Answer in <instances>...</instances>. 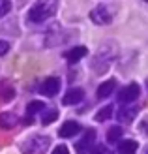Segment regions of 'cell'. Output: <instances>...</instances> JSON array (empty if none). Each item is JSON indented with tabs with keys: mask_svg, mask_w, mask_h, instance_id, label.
Returning <instances> with one entry per match:
<instances>
[{
	"mask_svg": "<svg viewBox=\"0 0 148 154\" xmlns=\"http://www.w3.org/2000/svg\"><path fill=\"white\" fill-rule=\"evenodd\" d=\"M56 119H58V111H56V109H47V111L43 113L41 122H43L45 126H47V124H51V122H53V120H56Z\"/></svg>",
	"mask_w": 148,
	"mask_h": 154,
	"instance_id": "18",
	"label": "cell"
},
{
	"mask_svg": "<svg viewBox=\"0 0 148 154\" xmlns=\"http://www.w3.org/2000/svg\"><path fill=\"white\" fill-rule=\"evenodd\" d=\"M90 19H92V23H96V25H111L113 13L109 11L107 6L99 4V6H96L94 10L90 11Z\"/></svg>",
	"mask_w": 148,
	"mask_h": 154,
	"instance_id": "4",
	"label": "cell"
},
{
	"mask_svg": "<svg viewBox=\"0 0 148 154\" xmlns=\"http://www.w3.org/2000/svg\"><path fill=\"white\" fill-rule=\"evenodd\" d=\"M113 117V107L111 105H107V107H101V109L96 113V120L98 122H105Z\"/></svg>",
	"mask_w": 148,
	"mask_h": 154,
	"instance_id": "17",
	"label": "cell"
},
{
	"mask_svg": "<svg viewBox=\"0 0 148 154\" xmlns=\"http://www.w3.org/2000/svg\"><path fill=\"white\" fill-rule=\"evenodd\" d=\"M58 0H38L28 11V21L30 23H43L51 19L56 13Z\"/></svg>",
	"mask_w": 148,
	"mask_h": 154,
	"instance_id": "1",
	"label": "cell"
},
{
	"mask_svg": "<svg viewBox=\"0 0 148 154\" xmlns=\"http://www.w3.org/2000/svg\"><path fill=\"white\" fill-rule=\"evenodd\" d=\"M137 141L133 139H126V141H122L118 145V154H135L137 152Z\"/></svg>",
	"mask_w": 148,
	"mask_h": 154,
	"instance_id": "14",
	"label": "cell"
},
{
	"mask_svg": "<svg viewBox=\"0 0 148 154\" xmlns=\"http://www.w3.org/2000/svg\"><path fill=\"white\" fill-rule=\"evenodd\" d=\"M15 124H17V115H13V113H2L0 115V128L10 130Z\"/></svg>",
	"mask_w": 148,
	"mask_h": 154,
	"instance_id": "13",
	"label": "cell"
},
{
	"mask_svg": "<svg viewBox=\"0 0 148 154\" xmlns=\"http://www.w3.org/2000/svg\"><path fill=\"white\" fill-rule=\"evenodd\" d=\"M120 137H122V128H120V126L109 128V132H107V141H109V143H118Z\"/></svg>",
	"mask_w": 148,
	"mask_h": 154,
	"instance_id": "16",
	"label": "cell"
},
{
	"mask_svg": "<svg viewBox=\"0 0 148 154\" xmlns=\"http://www.w3.org/2000/svg\"><path fill=\"white\" fill-rule=\"evenodd\" d=\"M43 109H45V105H43L41 102H30L28 107H26V119H28V120L34 119V115L40 113V111H43Z\"/></svg>",
	"mask_w": 148,
	"mask_h": 154,
	"instance_id": "15",
	"label": "cell"
},
{
	"mask_svg": "<svg viewBox=\"0 0 148 154\" xmlns=\"http://www.w3.org/2000/svg\"><path fill=\"white\" fill-rule=\"evenodd\" d=\"M113 55H114V51H113V49H109V53H107V45H103V47H101V51L96 55L94 62H92L94 70H96L98 73H103V72L107 70V68H109V64H111Z\"/></svg>",
	"mask_w": 148,
	"mask_h": 154,
	"instance_id": "3",
	"label": "cell"
},
{
	"mask_svg": "<svg viewBox=\"0 0 148 154\" xmlns=\"http://www.w3.org/2000/svg\"><path fill=\"white\" fill-rule=\"evenodd\" d=\"M8 51H10V43L6 40H0V57H4Z\"/></svg>",
	"mask_w": 148,
	"mask_h": 154,
	"instance_id": "20",
	"label": "cell"
},
{
	"mask_svg": "<svg viewBox=\"0 0 148 154\" xmlns=\"http://www.w3.org/2000/svg\"><path fill=\"white\" fill-rule=\"evenodd\" d=\"M94 141H96V130H86V134L83 135V139L77 141V145H75L77 154H88L92 150Z\"/></svg>",
	"mask_w": 148,
	"mask_h": 154,
	"instance_id": "6",
	"label": "cell"
},
{
	"mask_svg": "<svg viewBox=\"0 0 148 154\" xmlns=\"http://www.w3.org/2000/svg\"><path fill=\"white\" fill-rule=\"evenodd\" d=\"M144 2H148V0H144Z\"/></svg>",
	"mask_w": 148,
	"mask_h": 154,
	"instance_id": "24",
	"label": "cell"
},
{
	"mask_svg": "<svg viewBox=\"0 0 148 154\" xmlns=\"http://www.w3.org/2000/svg\"><path fill=\"white\" fill-rule=\"evenodd\" d=\"M92 154H111V152H109V149H105V147H96L92 150Z\"/></svg>",
	"mask_w": 148,
	"mask_h": 154,
	"instance_id": "22",
	"label": "cell"
},
{
	"mask_svg": "<svg viewBox=\"0 0 148 154\" xmlns=\"http://www.w3.org/2000/svg\"><path fill=\"white\" fill-rule=\"evenodd\" d=\"M83 98H84L83 88H69L64 94V98H62V103L64 105H77Z\"/></svg>",
	"mask_w": 148,
	"mask_h": 154,
	"instance_id": "8",
	"label": "cell"
},
{
	"mask_svg": "<svg viewBox=\"0 0 148 154\" xmlns=\"http://www.w3.org/2000/svg\"><path fill=\"white\" fill-rule=\"evenodd\" d=\"M58 90H60V79L58 77H47V81H43V85L40 87V92L45 94L47 98L56 96Z\"/></svg>",
	"mask_w": 148,
	"mask_h": 154,
	"instance_id": "7",
	"label": "cell"
},
{
	"mask_svg": "<svg viewBox=\"0 0 148 154\" xmlns=\"http://www.w3.org/2000/svg\"><path fill=\"white\" fill-rule=\"evenodd\" d=\"M49 143H51L49 137L34 135V137H30V139H26L21 145V150H23V154H45L49 149Z\"/></svg>",
	"mask_w": 148,
	"mask_h": 154,
	"instance_id": "2",
	"label": "cell"
},
{
	"mask_svg": "<svg viewBox=\"0 0 148 154\" xmlns=\"http://www.w3.org/2000/svg\"><path fill=\"white\" fill-rule=\"evenodd\" d=\"M51 154H69L68 147H64V145H58V147H54V150Z\"/></svg>",
	"mask_w": 148,
	"mask_h": 154,
	"instance_id": "21",
	"label": "cell"
},
{
	"mask_svg": "<svg viewBox=\"0 0 148 154\" xmlns=\"http://www.w3.org/2000/svg\"><path fill=\"white\" fill-rule=\"evenodd\" d=\"M139 115V107L137 105H126V107H120V111H118V120L120 122H131L135 117Z\"/></svg>",
	"mask_w": 148,
	"mask_h": 154,
	"instance_id": "10",
	"label": "cell"
},
{
	"mask_svg": "<svg viewBox=\"0 0 148 154\" xmlns=\"http://www.w3.org/2000/svg\"><path fill=\"white\" fill-rule=\"evenodd\" d=\"M11 10V0H0V19L8 15Z\"/></svg>",
	"mask_w": 148,
	"mask_h": 154,
	"instance_id": "19",
	"label": "cell"
},
{
	"mask_svg": "<svg viewBox=\"0 0 148 154\" xmlns=\"http://www.w3.org/2000/svg\"><path fill=\"white\" fill-rule=\"evenodd\" d=\"M139 94H141V87L137 83H129L118 92V102L120 103H131L139 98Z\"/></svg>",
	"mask_w": 148,
	"mask_h": 154,
	"instance_id": "5",
	"label": "cell"
},
{
	"mask_svg": "<svg viewBox=\"0 0 148 154\" xmlns=\"http://www.w3.org/2000/svg\"><path fill=\"white\" fill-rule=\"evenodd\" d=\"M114 88H116V81H114V79H109V81H105V83H101L99 87H98V98H99V100L109 98V96L114 92Z\"/></svg>",
	"mask_w": 148,
	"mask_h": 154,
	"instance_id": "11",
	"label": "cell"
},
{
	"mask_svg": "<svg viewBox=\"0 0 148 154\" xmlns=\"http://www.w3.org/2000/svg\"><path fill=\"white\" fill-rule=\"evenodd\" d=\"M146 154H148V152H146Z\"/></svg>",
	"mask_w": 148,
	"mask_h": 154,
	"instance_id": "25",
	"label": "cell"
},
{
	"mask_svg": "<svg viewBox=\"0 0 148 154\" xmlns=\"http://www.w3.org/2000/svg\"><path fill=\"white\" fill-rule=\"evenodd\" d=\"M81 132V124L79 122H75V120H68V122H64L62 124V128L58 130V134H60V137H73V135H77Z\"/></svg>",
	"mask_w": 148,
	"mask_h": 154,
	"instance_id": "9",
	"label": "cell"
},
{
	"mask_svg": "<svg viewBox=\"0 0 148 154\" xmlns=\"http://www.w3.org/2000/svg\"><path fill=\"white\" fill-rule=\"evenodd\" d=\"M141 132L148 135V120H143V122H141Z\"/></svg>",
	"mask_w": 148,
	"mask_h": 154,
	"instance_id": "23",
	"label": "cell"
},
{
	"mask_svg": "<svg viewBox=\"0 0 148 154\" xmlns=\"http://www.w3.org/2000/svg\"><path fill=\"white\" fill-rule=\"evenodd\" d=\"M86 47H83V45H79V47H73V49H69L66 53V58H68V62L69 64H75V62H79V60L83 57H86Z\"/></svg>",
	"mask_w": 148,
	"mask_h": 154,
	"instance_id": "12",
	"label": "cell"
}]
</instances>
